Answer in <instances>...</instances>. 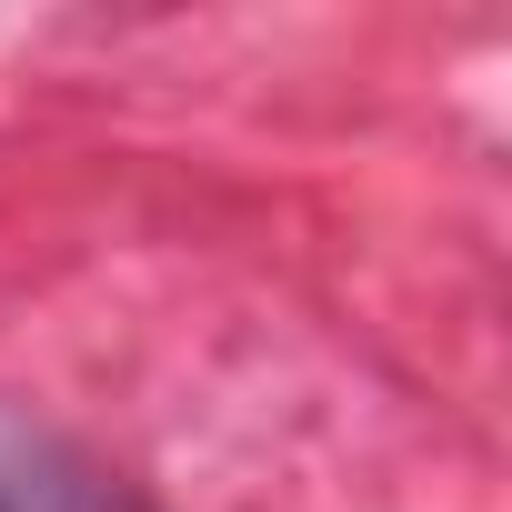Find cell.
<instances>
[{"mask_svg": "<svg viewBox=\"0 0 512 512\" xmlns=\"http://www.w3.org/2000/svg\"><path fill=\"white\" fill-rule=\"evenodd\" d=\"M0 512H151L101 452L0 402Z\"/></svg>", "mask_w": 512, "mask_h": 512, "instance_id": "cell-1", "label": "cell"}]
</instances>
